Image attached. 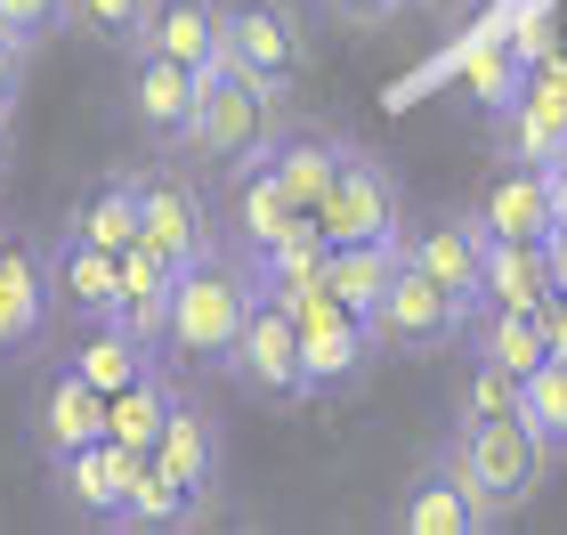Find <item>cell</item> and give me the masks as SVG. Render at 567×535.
Segmentation results:
<instances>
[{
	"instance_id": "6da1fadb",
	"label": "cell",
	"mask_w": 567,
	"mask_h": 535,
	"mask_svg": "<svg viewBox=\"0 0 567 535\" xmlns=\"http://www.w3.org/2000/svg\"><path fill=\"white\" fill-rule=\"evenodd\" d=\"M260 300V268L251 251H203V260L178 268V300H171V333H163V357L178 373H227V357L244 341V317Z\"/></svg>"
},
{
	"instance_id": "7a4b0ae2",
	"label": "cell",
	"mask_w": 567,
	"mask_h": 535,
	"mask_svg": "<svg viewBox=\"0 0 567 535\" xmlns=\"http://www.w3.org/2000/svg\"><path fill=\"white\" fill-rule=\"evenodd\" d=\"M276 97L260 82H244L236 65H212L203 73V97H195V122L178 131L171 155H187V163H212V171H244L251 155H268L276 146Z\"/></svg>"
},
{
	"instance_id": "3957f363",
	"label": "cell",
	"mask_w": 567,
	"mask_h": 535,
	"mask_svg": "<svg viewBox=\"0 0 567 535\" xmlns=\"http://www.w3.org/2000/svg\"><path fill=\"white\" fill-rule=\"evenodd\" d=\"M219 65H236L244 82H260L276 106L292 97L308 65V24L292 0H219Z\"/></svg>"
},
{
	"instance_id": "277c9868",
	"label": "cell",
	"mask_w": 567,
	"mask_h": 535,
	"mask_svg": "<svg viewBox=\"0 0 567 535\" xmlns=\"http://www.w3.org/2000/svg\"><path fill=\"white\" fill-rule=\"evenodd\" d=\"M292 309H300V349H308V398H341L390 357L381 333H373V317H357L332 285L292 292Z\"/></svg>"
},
{
	"instance_id": "5b68a950",
	"label": "cell",
	"mask_w": 567,
	"mask_h": 535,
	"mask_svg": "<svg viewBox=\"0 0 567 535\" xmlns=\"http://www.w3.org/2000/svg\"><path fill=\"white\" fill-rule=\"evenodd\" d=\"M405 535H478V527H503L495 519V503H486L478 487V463H471V446H437L430 463L405 479V495H398V512H390Z\"/></svg>"
},
{
	"instance_id": "8992f818",
	"label": "cell",
	"mask_w": 567,
	"mask_h": 535,
	"mask_svg": "<svg viewBox=\"0 0 567 535\" xmlns=\"http://www.w3.org/2000/svg\"><path fill=\"white\" fill-rule=\"evenodd\" d=\"M227 373H236L251 398H268V405H292V398H308L300 309H292L284 292H268V285H260V300H251V317H244V341H236V357H227Z\"/></svg>"
},
{
	"instance_id": "52a82bcc",
	"label": "cell",
	"mask_w": 567,
	"mask_h": 535,
	"mask_svg": "<svg viewBox=\"0 0 567 535\" xmlns=\"http://www.w3.org/2000/svg\"><path fill=\"white\" fill-rule=\"evenodd\" d=\"M454 439L471 446V463H478V487L486 503H495V519H511L519 503L544 487V471H551V439L535 430L527 414H486V422H454Z\"/></svg>"
},
{
	"instance_id": "ba28073f",
	"label": "cell",
	"mask_w": 567,
	"mask_h": 535,
	"mask_svg": "<svg viewBox=\"0 0 567 535\" xmlns=\"http://www.w3.org/2000/svg\"><path fill=\"white\" fill-rule=\"evenodd\" d=\"M471 309L478 300H462L454 285H437L430 268L405 260V276L390 285V300H381V317H373V333H381L390 357H437V349H454L471 333Z\"/></svg>"
},
{
	"instance_id": "9c48e42d",
	"label": "cell",
	"mask_w": 567,
	"mask_h": 535,
	"mask_svg": "<svg viewBox=\"0 0 567 535\" xmlns=\"http://www.w3.org/2000/svg\"><path fill=\"white\" fill-rule=\"evenodd\" d=\"M317 227H324L332 244H390V236H405V195H398L390 163H373L365 146L349 138L341 178H332V195H324Z\"/></svg>"
},
{
	"instance_id": "30bf717a",
	"label": "cell",
	"mask_w": 567,
	"mask_h": 535,
	"mask_svg": "<svg viewBox=\"0 0 567 535\" xmlns=\"http://www.w3.org/2000/svg\"><path fill=\"white\" fill-rule=\"evenodd\" d=\"M131 471H138V454L122 446V439H90V446H73L49 463V487H58V503L73 519H90V527H131Z\"/></svg>"
},
{
	"instance_id": "8fae6325",
	"label": "cell",
	"mask_w": 567,
	"mask_h": 535,
	"mask_svg": "<svg viewBox=\"0 0 567 535\" xmlns=\"http://www.w3.org/2000/svg\"><path fill=\"white\" fill-rule=\"evenodd\" d=\"M49 317H58V285H49V251H33L24 236H9L0 251V366L24 349H41Z\"/></svg>"
},
{
	"instance_id": "7c38bea8",
	"label": "cell",
	"mask_w": 567,
	"mask_h": 535,
	"mask_svg": "<svg viewBox=\"0 0 567 535\" xmlns=\"http://www.w3.org/2000/svg\"><path fill=\"white\" fill-rule=\"evenodd\" d=\"M106 405H114V398H106V390H97V381L65 357V366L41 381V398H33V446L49 454V463H58V454L90 446V439H106Z\"/></svg>"
},
{
	"instance_id": "4fadbf2b",
	"label": "cell",
	"mask_w": 567,
	"mask_h": 535,
	"mask_svg": "<svg viewBox=\"0 0 567 535\" xmlns=\"http://www.w3.org/2000/svg\"><path fill=\"white\" fill-rule=\"evenodd\" d=\"M227 178H236V236H244V251H276V244H292V236L317 227V212L284 187V171L268 155H251L244 171H227Z\"/></svg>"
},
{
	"instance_id": "5bb4252c",
	"label": "cell",
	"mask_w": 567,
	"mask_h": 535,
	"mask_svg": "<svg viewBox=\"0 0 567 535\" xmlns=\"http://www.w3.org/2000/svg\"><path fill=\"white\" fill-rule=\"evenodd\" d=\"M49 285H58V309L65 317H90V325H106L122 309V251L106 244H90V236H65L49 244Z\"/></svg>"
},
{
	"instance_id": "9a60e30c",
	"label": "cell",
	"mask_w": 567,
	"mask_h": 535,
	"mask_svg": "<svg viewBox=\"0 0 567 535\" xmlns=\"http://www.w3.org/2000/svg\"><path fill=\"white\" fill-rule=\"evenodd\" d=\"M195 97H203V65H178L163 49H138L131 65V114L154 146H178V131L195 122Z\"/></svg>"
},
{
	"instance_id": "2e32d148",
	"label": "cell",
	"mask_w": 567,
	"mask_h": 535,
	"mask_svg": "<svg viewBox=\"0 0 567 535\" xmlns=\"http://www.w3.org/2000/svg\"><path fill=\"white\" fill-rule=\"evenodd\" d=\"M405 260L430 268L437 285H454L462 300H478V276H486V227H478V212H430L422 227H405Z\"/></svg>"
},
{
	"instance_id": "e0dca14e",
	"label": "cell",
	"mask_w": 567,
	"mask_h": 535,
	"mask_svg": "<svg viewBox=\"0 0 567 535\" xmlns=\"http://www.w3.org/2000/svg\"><path fill=\"white\" fill-rule=\"evenodd\" d=\"M478 227L486 236H535L544 244L559 212H551V171L544 163H503V171H486V187H478Z\"/></svg>"
},
{
	"instance_id": "ac0fdd59",
	"label": "cell",
	"mask_w": 567,
	"mask_h": 535,
	"mask_svg": "<svg viewBox=\"0 0 567 535\" xmlns=\"http://www.w3.org/2000/svg\"><path fill=\"white\" fill-rule=\"evenodd\" d=\"M138 203H146V244H163L178 268L203 260L219 236H212V212H203V195L187 187L178 171H138Z\"/></svg>"
},
{
	"instance_id": "d6986e66",
	"label": "cell",
	"mask_w": 567,
	"mask_h": 535,
	"mask_svg": "<svg viewBox=\"0 0 567 535\" xmlns=\"http://www.w3.org/2000/svg\"><path fill=\"white\" fill-rule=\"evenodd\" d=\"M171 300H178V260L163 244H131L122 251V309H114V325H131V333L146 341V349H163V333H171Z\"/></svg>"
},
{
	"instance_id": "ffe728a7",
	"label": "cell",
	"mask_w": 567,
	"mask_h": 535,
	"mask_svg": "<svg viewBox=\"0 0 567 535\" xmlns=\"http://www.w3.org/2000/svg\"><path fill=\"white\" fill-rule=\"evenodd\" d=\"M551 285V244L535 236H486V276H478V309H544Z\"/></svg>"
},
{
	"instance_id": "44dd1931",
	"label": "cell",
	"mask_w": 567,
	"mask_h": 535,
	"mask_svg": "<svg viewBox=\"0 0 567 535\" xmlns=\"http://www.w3.org/2000/svg\"><path fill=\"white\" fill-rule=\"evenodd\" d=\"M163 471L187 487L195 503H212V487H219V463H227V446H219V414L212 405H195V398H178L171 405V422H163Z\"/></svg>"
},
{
	"instance_id": "7402d4cb",
	"label": "cell",
	"mask_w": 567,
	"mask_h": 535,
	"mask_svg": "<svg viewBox=\"0 0 567 535\" xmlns=\"http://www.w3.org/2000/svg\"><path fill=\"white\" fill-rule=\"evenodd\" d=\"M138 49H163L178 65H219V0H146V33Z\"/></svg>"
},
{
	"instance_id": "603a6c76",
	"label": "cell",
	"mask_w": 567,
	"mask_h": 535,
	"mask_svg": "<svg viewBox=\"0 0 567 535\" xmlns=\"http://www.w3.org/2000/svg\"><path fill=\"white\" fill-rule=\"evenodd\" d=\"M398 276H405V236H390V244H332V260H324V285L341 292L357 317H381V300H390Z\"/></svg>"
},
{
	"instance_id": "cb8c5ba5",
	"label": "cell",
	"mask_w": 567,
	"mask_h": 535,
	"mask_svg": "<svg viewBox=\"0 0 567 535\" xmlns=\"http://www.w3.org/2000/svg\"><path fill=\"white\" fill-rule=\"evenodd\" d=\"M73 236H90V244H106V251H131L146 236V203H138V171H114V178H97V187L73 203Z\"/></svg>"
},
{
	"instance_id": "d4e9b609",
	"label": "cell",
	"mask_w": 567,
	"mask_h": 535,
	"mask_svg": "<svg viewBox=\"0 0 567 535\" xmlns=\"http://www.w3.org/2000/svg\"><path fill=\"white\" fill-rule=\"evenodd\" d=\"M341 155H349V138H324V131H276V146H268V163L284 171V187H292L308 212H324L332 178H341Z\"/></svg>"
},
{
	"instance_id": "484cf974",
	"label": "cell",
	"mask_w": 567,
	"mask_h": 535,
	"mask_svg": "<svg viewBox=\"0 0 567 535\" xmlns=\"http://www.w3.org/2000/svg\"><path fill=\"white\" fill-rule=\"evenodd\" d=\"M171 405H178V390L163 381V366H154V373H138L131 390H114V405H106V439H122L131 454H154V446H163Z\"/></svg>"
},
{
	"instance_id": "4316f807",
	"label": "cell",
	"mask_w": 567,
	"mask_h": 535,
	"mask_svg": "<svg viewBox=\"0 0 567 535\" xmlns=\"http://www.w3.org/2000/svg\"><path fill=\"white\" fill-rule=\"evenodd\" d=\"M478 357H495V366H511V373H535V366H551V333H544V317L535 309H486L478 325Z\"/></svg>"
},
{
	"instance_id": "83f0119b",
	"label": "cell",
	"mask_w": 567,
	"mask_h": 535,
	"mask_svg": "<svg viewBox=\"0 0 567 535\" xmlns=\"http://www.w3.org/2000/svg\"><path fill=\"white\" fill-rule=\"evenodd\" d=\"M454 73H462V97H478L486 114H503V106H519L527 58H519V41H511V33H495V41H478Z\"/></svg>"
},
{
	"instance_id": "f1b7e54d",
	"label": "cell",
	"mask_w": 567,
	"mask_h": 535,
	"mask_svg": "<svg viewBox=\"0 0 567 535\" xmlns=\"http://www.w3.org/2000/svg\"><path fill=\"white\" fill-rule=\"evenodd\" d=\"M73 366H82V373L97 381V390L114 398V390H131L138 373H154V349L131 333V325H114V317H106V325H97V333H90L82 349H73Z\"/></svg>"
},
{
	"instance_id": "f546056e",
	"label": "cell",
	"mask_w": 567,
	"mask_h": 535,
	"mask_svg": "<svg viewBox=\"0 0 567 535\" xmlns=\"http://www.w3.org/2000/svg\"><path fill=\"white\" fill-rule=\"evenodd\" d=\"M195 519H203V503L163 471V454H138V471H131V527H195Z\"/></svg>"
},
{
	"instance_id": "4dcf8cb0",
	"label": "cell",
	"mask_w": 567,
	"mask_h": 535,
	"mask_svg": "<svg viewBox=\"0 0 567 535\" xmlns=\"http://www.w3.org/2000/svg\"><path fill=\"white\" fill-rule=\"evenodd\" d=\"M65 33H82L97 49H138L146 0H65Z\"/></svg>"
},
{
	"instance_id": "1f68e13d",
	"label": "cell",
	"mask_w": 567,
	"mask_h": 535,
	"mask_svg": "<svg viewBox=\"0 0 567 535\" xmlns=\"http://www.w3.org/2000/svg\"><path fill=\"white\" fill-rule=\"evenodd\" d=\"M519 398H527V381L495 366V357H471V390H462V414L454 422H486V414H519Z\"/></svg>"
},
{
	"instance_id": "d6a6232c",
	"label": "cell",
	"mask_w": 567,
	"mask_h": 535,
	"mask_svg": "<svg viewBox=\"0 0 567 535\" xmlns=\"http://www.w3.org/2000/svg\"><path fill=\"white\" fill-rule=\"evenodd\" d=\"M519 414H527L535 430H544L551 446H567V357H551V366H535V373H527Z\"/></svg>"
},
{
	"instance_id": "836d02e7",
	"label": "cell",
	"mask_w": 567,
	"mask_h": 535,
	"mask_svg": "<svg viewBox=\"0 0 567 535\" xmlns=\"http://www.w3.org/2000/svg\"><path fill=\"white\" fill-rule=\"evenodd\" d=\"M0 24H17L24 41H49L65 24V0H0Z\"/></svg>"
},
{
	"instance_id": "e575fe53",
	"label": "cell",
	"mask_w": 567,
	"mask_h": 535,
	"mask_svg": "<svg viewBox=\"0 0 567 535\" xmlns=\"http://www.w3.org/2000/svg\"><path fill=\"white\" fill-rule=\"evenodd\" d=\"M33 49H41V41H24L17 24H0V106H17V90H24V65H33Z\"/></svg>"
},
{
	"instance_id": "d590c367",
	"label": "cell",
	"mask_w": 567,
	"mask_h": 535,
	"mask_svg": "<svg viewBox=\"0 0 567 535\" xmlns=\"http://www.w3.org/2000/svg\"><path fill=\"white\" fill-rule=\"evenodd\" d=\"M324 9L341 17V24H390V17L405 9V0H324Z\"/></svg>"
},
{
	"instance_id": "8d00e7d4",
	"label": "cell",
	"mask_w": 567,
	"mask_h": 535,
	"mask_svg": "<svg viewBox=\"0 0 567 535\" xmlns=\"http://www.w3.org/2000/svg\"><path fill=\"white\" fill-rule=\"evenodd\" d=\"M535 317H544V333H551V357H567V292H551Z\"/></svg>"
},
{
	"instance_id": "74e56055",
	"label": "cell",
	"mask_w": 567,
	"mask_h": 535,
	"mask_svg": "<svg viewBox=\"0 0 567 535\" xmlns=\"http://www.w3.org/2000/svg\"><path fill=\"white\" fill-rule=\"evenodd\" d=\"M544 244H551V285L567 292V227H551V236H544Z\"/></svg>"
},
{
	"instance_id": "f35d334b",
	"label": "cell",
	"mask_w": 567,
	"mask_h": 535,
	"mask_svg": "<svg viewBox=\"0 0 567 535\" xmlns=\"http://www.w3.org/2000/svg\"><path fill=\"white\" fill-rule=\"evenodd\" d=\"M544 171H551V212H559V227H567V155L544 163Z\"/></svg>"
},
{
	"instance_id": "ab89813d",
	"label": "cell",
	"mask_w": 567,
	"mask_h": 535,
	"mask_svg": "<svg viewBox=\"0 0 567 535\" xmlns=\"http://www.w3.org/2000/svg\"><path fill=\"white\" fill-rule=\"evenodd\" d=\"M0 171H9V106H0Z\"/></svg>"
},
{
	"instance_id": "60d3db41",
	"label": "cell",
	"mask_w": 567,
	"mask_h": 535,
	"mask_svg": "<svg viewBox=\"0 0 567 535\" xmlns=\"http://www.w3.org/2000/svg\"><path fill=\"white\" fill-rule=\"evenodd\" d=\"M551 9H559V33H567V0H551Z\"/></svg>"
},
{
	"instance_id": "b9f144b4",
	"label": "cell",
	"mask_w": 567,
	"mask_h": 535,
	"mask_svg": "<svg viewBox=\"0 0 567 535\" xmlns=\"http://www.w3.org/2000/svg\"><path fill=\"white\" fill-rule=\"evenodd\" d=\"M0 251H9V236H0Z\"/></svg>"
}]
</instances>
